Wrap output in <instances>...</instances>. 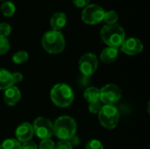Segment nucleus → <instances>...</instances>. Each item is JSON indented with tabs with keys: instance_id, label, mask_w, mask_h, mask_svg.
<instances>
[{
	"instance_id": "bb28decb",
	"label": "nucleus",
	"mask_w": 150,
	"mask_h": 149,
	"mask_svg": "<svg viewBox=\"0 0 150 149\" xmlns=\"http://www.w3.org/2000/svg\"><path fill=\"white\" fill-rule=\"evenodd\" d=\"M91 0H72L73 4L77 8H84L86 7Z\"/></svg>"
},
{
	"instance_id": "6ab92c4d",
	"label": "nucleus",
	"mask_w": 150,
	"mask_h": 149,
	"mask_svg": "<svg viewBox=\"0 0 150 149\" xmlns=\"http://www.w3.org/2000/svg\"><path fill=\"white\" fill-rule=\"evenodd\" d=\"M118 18H119L118 13L115 11L111 10L108 11H105L103 20L105 21L106 25H114V24H117Z\"/></svg>"
},
{
	"instance_id": "cd10ccee",
	"label": "nucleus",
	"mask_w": 150,
	"mask_h": 149,
	"mask_svg": "<svg viewBox=\"0 0 150 149\" xmlns=\"http://www.w3.org/2000/svg\"><path fill=\"white\" fill-rule=\"evenodd\" d=\"M21 149H38V146L33 141H26L24 143H21Z\"/></svg>"
},
{
	"instance_id": "a878e982",
	"label": "nucleus",
	"mask_w": 150,
	"mask_h": 149,
	"mask_svg": "<svg viewBox=\"0 0 150 149\" xmlns=\"http://www.w3.org/2000/svg\"><path fill=\"white\" fill-rule=\"evenodd\" d=\"M54 149H73V146L69 141H60L57 144H55Z\"/></svg>"
},
{
	"instance_id": "f03ea898",
	"label": "nucleus",
	"mask_w": 150,
	"mask_h": 149,
	"mask_svg": "<svg viewBox=\"0 0 150 149\" xmlns=\"http://www.w3.org/2000/svg\"><path fill=\"white\" fill-rule=\"evenodd\" d=\"M74 91L67 83H57L50 90V98L54 105L60 108L69 107L74 101Z\"/></svg>"
},
{
	"instance_id": "a211bd4d",
	"label": "nucleus",
	"mask_w": 150,
	"mask_h": 149,
	"mask_svg": "<svg viewBox=\"0 0 150 149\" xmlns=\"http://www.w3.org/2000/svg\"><path fill=\"white\" fill-rule=\"evenodd\" d=\"M0 149H21V143L16 139H6L0 144Z\"/></svg>"
},
{
	"instance_id": "9d476101",
	"label": "nucleus",
	"mask_w": 150,
	"mask_h": 149,
	"mask_svg": "<svg viewBox=\"0 0 150 149\" xmlns=\"http://www.w3.org/2000/svg\"><path fill=\"white\" fill-rule=\"evenodd\" d=\"M144 48V46L142 44V42L137 39V38H128V39H125V40L123 41L120 49L121 51L127 54V55H137L140 53L142 52Z\"/></svg>"
},
{
	"instance_id": "7ed1b4c3",
	"label": "nucleus",
	"mask_w": 150,
	"mask_h": 149,
	"mask_svg": "<svg viewBox=\"0 0 150 149\" xmlns=\"http://www.w3.org/2000/svg\"><path fill=\"white\" fill-rule=\"evenodd\" d=\"M100 36L108 47L119 48L126 39V32L123 27L118 24L105 25L101 29Z\"/></svg>"
},
{
	"instance_id": "c85d7f7f",
	"label": "nucleus",
	"mask_w": 150,
	"mask_h": 149,
	"mask_svg": "<svg viewBox=\"0 0 150 149\" xmlns=\"http://www.w3.org/2000/svg\"><path fill=\"white\" fill-rule=\"evenodd\" d=\"M11 76H12V81L13 83H18L22 81L23 79V75L19 72H14L11 73Z\"/></svg>"
},
{
	"instance_id": "0eeeda50",
	"label": "nucleus",
	"mask_w": 150,
	"mask_h": 149,
	"mask_svg": "<svg viewBox=\"0 0 150 149\" xmlns=\"http://www.w3.org/2000/svg\"><path fill=\"white\" fill-rule=\"evenodd\" d=\"M122 97V90L113 83H108L100 90L99 101L104 105H114Z\"/></svg>"
},
{
	"instance_id": "dca6fc26",
	"label": "nucleus",
	"mask_w": 150,
	"mask_h": 149,
	"mask_svg": "<svg viewBox=\"0 0 150 149\" xmlns=\"http://www.w3.org/2000/svg\"><path fill=\"white\" fill-rule=\"evenodd\" d=\"M99 95H100V90L93 86L87 88L83 92L84 99L90 104L99 101Z\"/></svg>"
},
{
	"instance_id": "f8f14e48",
	"label": "nucleus",
	"mask_w": 150,
	"mask_h": 149,
	"mask_svg": "<svg viewBox=\"0 0 150 149\" xmlns=\"http://www.w3.org/2000/svg\"><path fill=\"white\" fill-rule=\"evenodd\" d=\"M20 98H21V93L17 86L12 85L4 90V103L9 106H14L15 105H17L19 102Z\"/></svg>"
},
{
	"instance_id": "ddd939ff",
	"label": "nucleus",
	"mask_w": 150,
	"mask_h": 149,
	"mask_svg": "<svg viewBox=\"0 0 150 149\" xmlns=\"http://www.w3.org/2000/svg\"><path fill=\"white\" fill-rule=\"evenodd\" d=\"M67 24V16L65 13L55 12L50 18V26L54 31H61Z\"/></svg>"
},
{
	"instance_id": "393cba45",
	"label": "nucleus",
	"mask_w": 150,
	"mask_h": 149,
	"mask_svg": "<svg viewBox=\"0 0 150 149\" xmlns=\"http://www.w3.org/2000/svg\"><path fill=\"white\" fill-rule=\"evenodd\" d=\"M101 102L100 101H97L94 103H91L89 105V111L92 114H98L99 112V111L101 110Z\"/></svg>"
},
{
	"instance_id": "5701e85b",
	"label": "nucleus",
	"mask_w": 150,
	"mask_h": 149,
	"mask_svg": "<svg viewBox=\"0 0 150 149\" xmlns=\"http://www.w3.org/2000/svg\"><path fill=\"white\" fill-rule=\"evenodd\" d=\"M55 144L54 142L50 140V139H46V140H41L39 145V149H54Z\"/></svg>"
},
{
	"instance_id": "f257e3e1",
	"label": "nucleus",
	"mask_w": 150,
	"mask_h": 149,
	"mask_svg": "<svg viewBox=\"0 0 150 149\" xmlns=\"http://www.w3.org/2000/svg\"><path fill=\"white\" fill-rule=\"evenodd\" d=\"M53 128L56 138L61 141H69L76 135V123L70 116H61L54 120Z\"/></svg>"
},
{
	"instance_id": "1a4fd4ad",
	"label": "nucleus",
	"mask_w": 150,
	"mask_h": 149,
	"mask_svg": "<svg viewBox=\"0 0 150 149\" xmlns=\"http://www.w3.org/2000/svg\"><path fill=\"white\" fill-rule=\"evenodd\" d=\"M98 66V60L96 54L92 53H87L82 55L78 61L79 70L82 75L85 77H90L92 76Z\"/></svg>"
},
{
	"instance_id": "c756f323",
	"label": "nucleus",
	"mask_w": 150,
	"mask_h": 149,
	"mask_svg": "<svg viewBox=\"0 0 150 149\" xmlns=\"http://www.w3.org/2000/svg\"><path fill=\"white\" fill-rule=\"evenodd\" d=\"M0 1H4V2H5V1H6V0H0Z\"/></svg>"
},
{
	"instance_id": "39448f33",
	"label": "nucleus",
	"mask_w": 150,
	"mask_h": 149,
	"mask_svg": "<svg viewBox=\"0 0 150 149\" xmlns=\"http://www.w3.org/2000/svg\"><path fill=\"white\" fill-rule=\"evenodd\" d=\"M98 114V120L101 126L108 130L114 129L120 120V112L115 105H104Z\"/></svg>"
},
{
	"instance_id": "2eb2a0df",
	"label": "nucleus",
	"mask_w": 150,
	"mask_h": 149,
	"mask_svg": "<svg viewBox=\"0 0 150 149\" xmlns=\"http://www.w3.org/2000/svg\"><path fill=\"white\" fill-rule=\"evenodd\" d=\"M13 84L11 73L7 69L0 68V90H5Z\"/></svg>"
},
{
	"instance_id": "9b49d317",
	"label": "nucleus",
	"mask_w": 150,
	"mask_h": 149,
	"mask_svg": "<svg viewBox=\"0 0 150 149\" xmlns=\"http://www.w3.org/2000/svg\"><path fill=\"white\" fill-rule=\"evenodd\" d=\"M33 135L34 133H33V125H31L28 122H24L20 124L15 131L16 140L18 141L20 143H24L31 141Z\"/></svg>"
},
{
	"instance_id": "aec40b11",
	"label": "nucleus",
	"mask_w": 150,
	"mask_h": 149,
	"mask_svg": "<svg viewBox=\"0 0 150 149\" xmlns=\"http://www.w3.org/2000/svg\"><path fill=\"white\" fill-rule=\"evenodd\" d=\"M28 58H29L28 53L24 50L16 52L11 57L12 61L16 64H22V63L25 62L28 60Z\"/></svg>"
},
{
	"instance_id": "423d86ee",
	"label": "nucleus",
	"mask_w": 150,
	"mask_h": 149,
	"mask_svg": "<svg viewBox=\"0 0 150 149\" xmlns=\"http://www.w3.org/2000/svg\"><path fill=\"white\" fill-rule=\"evenodd\" d=\"M105 10L97 4H88L82 12V19L87 25H97L103 21Z\"/></svg>"
},
{
	"instance_id": "6e6552de",
	"label": "nucleus",
	"mask_w": 150,
	"mask_h": 149,
	"mask_svg": "<svg viewBox=\"0 0 150 149\" xmlns=\"http://www.w3.org/2000/svg\"><path fill=\"white\" fill-rule=\"evenodd\" d=\"M33 128L34 134L40 140L50 139L54 135L53 123L51 122L50 119L44 117L37 118L33 121Z\"/></svg>"
},
{
	"instance_id": "b1692460",
	"label": "nucleus",
	"mask_w": 150,
	"mask_h": 149,
	"mask_svg": "<svg viewBox=\"0 0 150 149\" xmlns=\"http://www.w3.org/2000/svg\"><path fill=\"white\" fill-rule=\"evenodd\" d=\"M85 149H104V147L101 141H99L98 140L92 139L87 142Z\"/></svg>"
},
{
	"instance_id": "4be33fe9",
	"label": "nucleus",
	"mask_w": 150,
	"mask_h": 149,
	"mask_svg": "<svg viewBox=\"0 0 150 149\" xmlns=\"http://www.w3.org/2000/svg\"><path fill=\"white\" fill-rule=\"evenodd\" d=\"M11 32V26L5 22L0 23V36L7 38Z\"/></svg>"
},
{
	"instance_id": "20e7f679",
	"label": "nucleus",
	"mask_w": 150,
	"mask_h": 149,
	"mask_svg": "<svg viewBox=\"0 0 150 149\" xmlns=\"http://www.w3.org/2000/svg\"><path fill=\"white\" fill-rule=\"evenodd\" d=\"M41 45L44 50L48 54H57L65 49L66 41L61 32L50 30L43 34L41 38Z\"/></svg>"
},
{
	"instance_id": "f3484780",
	"label": "nucleus",
	"mask_w": 150,
	"mask_h": 149,
	"mask_svg": "<svg viewBox=\"0 0 150 149\" xmlns=\"http://www.w3.org/2000/svg\"><path fill=\"white\" fill-rule=\"evenodd\" d=\"M0 9H1V11H2L3 15L5 16V17H11V16L14 15V13L16 11V6L11 1L4 2L3 4L1 5Z\"/></svg>"
},
{
	"instance_id": "4468645a",
	"label": "nucleus",
	"mask_w": 150,
	"mask_h": 149,
	"mask_svg": "<svg viewBox=\"0 0 150 149\" xmlns=\"http://www.w3.org/2000/svg\"><path fill=\"white\" fill-rule=\"evenodd\" d=\"M118 55H119L118 48L107 47L101 51L99 57H100L101 61H103L105 64H110L116 61V59L118 58Z\"/></svg>"
},
{
	"instance_id": "412c9836",
	"label": "nucleus",
	"mask_w": 150,
	"mask_h": 149,
	"mask_svg": "<svg viewBox=\"0 0 150 149\" xmlns=\"http://www.w3.org/2000/svg\"><path fill=\"white\" fill-rule=\"evenodd\" d=\"M11 47L10 41L7 38L0 36V54H6Z\"/></svg>"
}]
</instances>
